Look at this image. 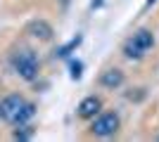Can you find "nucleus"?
<instances>
[{
    "label": "nucleus",
    "instance_id": "obj_7",
    "mask_svg": "<svg viewBox=\"0 0 159 142\" xmlns=\"http://www.w3.org/2000/svg\"><path fill=\"white\" fill-rule=\"evenodd\" d=\"M121 83H124V74H121L119 69H109V71H105L102 74V85L105 88H119Z\"/></svg>",
    "mask_w": 159,
    "mask_h": 142
},
{
    "label": "nucleus",
    "instance_id": "obj_8",
    "mask_svg": "<svg viewBox=\"0 0 159 142\" xmlns=\"http://www.w3.org/2000/svg\"><path fill=\"white\" fill-rule=\"evenodd\" d=\"M81 43V36H76V38H71V41L66 43L64 47H60V57H66V54H69V50H71V47H76Z\"/></svg>",
    "mask_w": 159,
    "mask_h": 142
},
{
    "label": "nucleus",
    "instance_id": "obj_10",
    "mask_svg": "<svg viewBox=\"0 0 159 142\" xmlns=\"http://www.w3.org/2000/svg\"><path fill=\"white\" fill-rule=\"evenodd\" d=\"M33 135V133H31V130H14V137H17V140H29V137H31Z\"/></svg>",
    "mask_w": 159,
    "mask_h": 142
},
{
    "label": "nucleus",
    "instance_id": "obj_9",
    "mask_svg": "<svg viewBox=\"0 0 159 142\" xmlns=\"http://www.w3.org/2000/svg\"><path fill=\"white\" fill-rule=\"evenodd\" d=\"M81 69H83V64H81V62H71V78H76V81H79V78H81Z\"/></svg>",
    "mask_w": 159,
    "mask_h": 142
},
{
    "label": "nucleus",
    "instance_id": "obj_2",
    "mask_svg": "<svg viewBox=\"0 0 159 142\" xmlns=\"http://www.w3.org/2000/svg\"><path fill=\"white\" fill-rule=\"evenodd\" d=\"M10 62H12V69L21 76V78H26V81H33L36 74H38V57H36V52L29 50V47L14 50Z\"/></svg>",
    "mask_w": 159,
    "mask_h": 142
},
{
    "label": "nucleus",
    "instance_id": "obj_3",
    "mask_svg": "<svg viewBox=\"0 0 159 142\" xmlns=\"http://www.w3.org/2000/svg\"><path fill=\"white\" fill-rule=\"evenodd\" d=\"M152 45H154L152 33H150V31H138V33H133V38L126 41L124 52H126V57H131V59H140Z\"/></svg>",
    "mask_w": 159,
    "mask_h": 142
},
{
    "label": "nucleus",
    "instance_id": "obj_1",
    "mask_svg": "<svg viewBox=\"0 0 159 142\" xmlns=\"http://www.w3.org/2000/svg\"><path fill=\"white\" fill-rule=\"evenodd\" d=\"M33 114H36V107L29 100H24L21 95H7L0 102V116L12 126H24L26 121L33 118Z\"/></svg>",
    "mask_w": 159,
    "mask_h": 142
},
{
    "label": "nucleus",
    "instance_id": "obj_11",
    "mask_svg": "<svg viewBox=\"0 0 159 142\" xmlns=\"http://www.w3.org/2000/svg\"><path fill=\"white\" fill-rule=\"evenodd\" d=\"M152 2H157V0H147V5H152Z\"/></svg>",
    "mask_w": 159,
    "mask_h": 142
},
{
    "label": "nucleus",
    "instance_id": "obj_5",
    "mask_svg": "<svg viewBox=\"0 0 159 142\" xmlns=\"http://www.w3.org/2000/svg\"><path fill=\"white\" fill-rule=\"evenodd\" d=\"M26 31L33 38H40V41H50V38H52V26H50L48 21H31L26 26Z\"/></svg>",
    "mask_w": 159,
    "mask_h": 142
},
{
    "label": "nucleus",
    "instance_id": "obj_6",
    "mask_svg": "<svg viewBox=\"0 0 159 142\" xmlns=\"http://www.w3.org/2000/svg\"><path fill=\"white\" fill-rule=\"evenodd\" d=\"M98 111H100V100L98 97H86V100H81V104H79V116L81 118H93Z\"/></svg>",
    "mask_w": 159,
    "mask_h": 142
},
{
    "label": "nucleus",
    "instance_id": "obj_4",
    "mask_svg": "<svg viewBox=\"0 0 159 142\" xmlns=\"http://www.w3.org/2000/svg\"><path fill=\"white\" fill-rule=\"evenodd\" d=\"M95 133V135H100V137H109V135H114L116 130H119V116L116 114H102V116H98L93 121V128H90Z\"/></svg>",
    "mask_w": 159,
    "mask_h": 142
}]
</instances>
